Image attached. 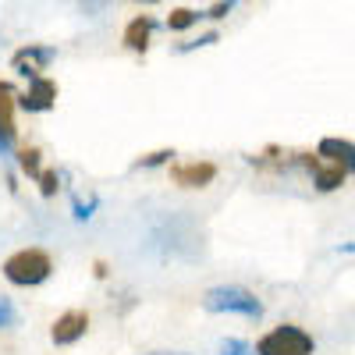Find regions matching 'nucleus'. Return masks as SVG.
I'll return each instance as SVG.
<instances>
[{"instance_id": "nucleus-18", "label": "nucleus", "mask_w": 355, "mask_h": 355, "mask_svg": "<svg viewBox=\"0 0 355 355\" xmlns=\"http://www.w3.org/2000/svg\"><path fill=\"white\" fill-rule=\"evenodd\" d=\"M234 8H239V0H217L214 8H206L202 11V18H210V21H217V18H227Z\"/></svg>"}, {"instance_id": "nucleus-15", "label": "nucleus", "mask_w": 355, "mask_h": 355, "mask_svg": "<svg viewBox=\"0 0 355 355\" xmlns=\"http://www.w3.org/2000/svg\"><path fill=\"white\" fill-rule=\"evenodd\" d=\"M18 309H15V302L8 299V295H0V331H11V327H18Z\"/></svg>"}, {"instance_id": "nucleus-12", "label": "nucleus", "mask_w": 355, "mask_h": 355, "mask_svg": "<svg viewBox=\"0 0 355 355\" xmlns=\"http://www.w3.org/2000/svg\"><path fill=\"white\" fill-rule=\"evenodd\" d=\"M15 157H18V167H21V174H25V178H33V182H40L43 164H40V150H36V146H25V150H18Z\"/></svg>"}, {"instance_id": "nucleus-1", "label": "nucleus", "mask_w": 355, "mask_h": 355, "mask_svg": "<svg viewBox=\"0 0 355 355\" xmlns=\"http://www.w3.org/2000/svg\"><path fill=\"white\" fill-rule=\"evenodd\" d=\"M53 274V259L43 249H18L15 256L4 259V277L15 288H36Z\"/></svg>"}, {"instance_id": "nucleus-20", "label": "nucleus", "mask_w": 355, "mask_h": 355, "mask_svg": "<svg viewBox=\"0 0 355 355\" xmlns=\"http://www.w3.org/2000/svg\"><path fill=\"white\" fill-rule=\"evenodd\" d=\"M217 355H256V352H252L242 338H227V341L220 345V352H217Z\"/></svg>"}, {"instance_id": "nucleus-13", "label": "nucleus", "mask_w": 355, "mask_h": 355, "mask_svg": "<svg viewBox=\"0 0 355 355\" xmlns=\"http://www.w3.org/2000/svg\"><path fill=\"white\" fill-rule=\"evenodd\" d=\"M199 18H202V11H192V8H174V11L167 15V28H171V33H185V28H192Z\"/></svg>"}, {"instance_id": "nucleus-5", "label": "nucleus", "mask_w": 355, "mask_h": 355, "mask_svg": "<svg viewBox=\"0 0 355 355\" xmlns=\"http://www.w3.org/2000/svg\"><path fill=\"white\" fill-rule=\"evenodd\" d=\"M57 57V50L53 46H40V43H28V46H21V50H15L11 53V68L18 71V75H25V78H40V71Z\"/></svg>"}, {"instance_id": "nucleus-9", "label": "nucleus", "mask_w": 355, "mask_h": 355, "mask_svg": "<svg viewBox=\"0 0 355 355\" xmlns=\"http://www.w3.org/2000/svg\"><path fill=\"white\" fill-rule=\"evenodd\" d=\"M85 331H89V313L68 309V313H61L53 320L50 338H53V345H75L78 338H85Z\"/></svg>"}, {"instance_id": "nucleus-2", "label": "nucleus", "mask_w": 355, "mask_h": 355, "mask_svg": "<svg viewBox=\"0 0 355 355\" xmlns=\"http://www.w3.org/2000/svg\"><path fill=\"white\" fill-rule=\"evenodd\" d=\"M202 309L206 313H239V316H249V320H259L263 316V302L249 288H239V284H220V288H210L202 299Z\"/></svg>"}, {"instance_id": "nucleus-10", "label": "nucleus", "mask_w": 355, "mask_h": 355, "mask_svg": "<svg viewBox=\"0 0 355 355\" xmlns=\"http://www.w3.org/2000/svg\"><path fill=\"white\" fill-rule=\"evenodd\" d=\"M316 157L331 160V164H341L348 174H355V142H348V139H338V135L320 139V146H316Z\"/></svg>"}, {"instance_id": "nucleus-6", "label": "nucleus", "mask_w": 355, "mask_h": 355, "mask_svg": "<svg viewBox=\"0 0 355 355\" xmlns=\"http://www.w3.org/2000/svg\"><path fill=\"white\" fill-rule=\"evenodd\" d=\"M57 100V82L53 78H28V89L18 96V107L28 110V114H46Z\"/></svg>"}, {"instance_id": "nucleus-19", "label": "nucleus", "mask_w": 355, "mask_h": 355, "mask_svg": "<svg viewBox=\"0 0 355 355\" xmlns=\"http://www.w3.org/2000/svg\"><path fill=\"white\" fill-rule=\"evenodd\" d=\"M171 157H174V150H157V153L139 157V164H135V167H164V164H171Z\"/></svg>"}, {"instance_id": "nucleus-23", "label": "nucleus", "mask_w": 355, "mask_h": 355, "mask_svg": "<svg viewBox=\"0 0 355 355\" xmlns=\"http://www.w3.org/2000/svg\"><path fill=\"white\" fill-rule=\"evenodd\" d=\"M142 4H160V0H142Z\"/></svg>"}, {"instance_id": "nucleus-4", "label": "nucleus", "mask_w": 355, "mask_h": 355, "mask_svg": "<svg viewBox=\"0 0 355 355\" xmlns=\"http://www.w3.org/2000/svg\"><path fill=\"white\" fill-rule=\"evenodd\" d=\"M15 85L0 82V160H15Z\"/></svg>"}, {"instance_id": "nucleus-3", "label": "nucleus", "mask_w": 355, "mask_h": 355, "mask_svg": "<svg viewBox=\"0 0 355 355\" xmlns=\"http://www.w3.org/2000/svg\"><path fill=\"white\" fill-rule=\"evenodd\" d=\"M313 352H316L313 334L295 327V323H281L256 341V355H313Z\"/></svg>"}, {"instance_id": "nucleus-14", "label": "nucleus", "mask_w": 355, "mask_h": 355, "mask_svg": "<svg viewBox=\"0 0 355 355\" xmlns=\"http://www.w3.org/2000/svg\"><path fill=\"white\" fill-rule=\"evenodd\" d=\"M220 40V33H217V28H210V33H202L199 40H192V43H178L174 46V53H192V50H206V46H214Z\"/></svg>"}, {"instance_id": "nucleus-7", "label": "nucleus", "mask_w": 355, "mask_h": 355, "mask_svg": "<svg viewBox=\"0 0 355 355\" xmlns=\"http://www.w3.org/2000/svg\"><path fill=\"white\" fill-rule=\"evenodd\" d=\"M299 164L313 171V185H316L320 192H334V189H341V185H345V178H348V171H345L341 164H331V160H323V157L313 160V157L299 153Z\"/></svg>"}, {"instance_id": "nucleus-21", "label": "nucleus", "mask_w": 355, "mask_h": 355, "mask_svg": "<svg viewBox=\"0 0 355 355\" xmlns=\"http://www.w3.org/2000/svg\"><path fill=\"white\" fill-rule=\"evenodd\" d=\"M338 252H348V256H355V242H345V245H341Z\"/></svg>"}, {"instance_id": "nucleus-11", "label": "nucleus", "mask_w": 355, "mask_h": 355, "mask_svg": "<svg viewBox=\"0 0 355 355\" xmlns=\"http://www.w3.org/2000/svg\"><path fill=\"white\" fill-rule=\"evenodd\" d=\"M150 36H153V18H150V15H139V18H132V21L125 25L121 43H125L132 53H146V50H150Z\"/></svg>"}, {"instance_id": "nucleus-8", "label": "nucleus", "mask_w": 355, "mask_h": 355, "mask_svg": "<svg viewBox=\"0 0 355 355\" xmlns=\"http://www.w3.org/2000/svg\"><path fill=\"white\" fill-rule=\"evenodd\" d=\"M217 178V164L210 160H196V164H174L171 167V182L182 189H206Z\"/></svg>"}, {"instance_id": "nucleus-16", "label": "nucleus", "mask_w": 355, "mask_h": 355, "mask_svg": "<svg viewBox=\"0 0 355 355\" xmlns=\"http://www.w3.org/2000/svg\"><path fill=\"white\" fill-rule=\"evenodd\" d=\"M96 206H100V199H96V196L89 199V202H82L78 196H71V210H75V220H89V217L96 214Z\"/></svg>"}, {"instance_id": "nucleus-17", "label": "nucleus", "mask_w": 355, "mask_h": 355, "mask_svg": "<svg viewBox=\"0 0 355 355\" xmlns=\"http://www.w3.org/2000/svg\"><path fill=\"white\" fill-rule=\"evenodd\" d=\"M57 182H61V174H57V171H43V174H40V196H43V199L57 196V189H61Z\"/></svg>"}, {"instance_id": "nucleus-22", "label": "nucleus", "mask_w": 355, "mask_h": 355, "mask_svg": "<svg viewBox=\"0 0 355 355\" xmlns=\"http://www.w3.org/2000/svg\"><path fill=\"white\" fill-rule=\"evenodd\" d=\"M150 355H189V352H150Z\"/></svg>"}]
</instances>
